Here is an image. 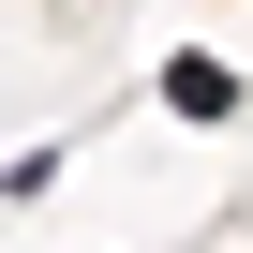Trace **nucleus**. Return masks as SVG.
<instances>
[{
  "label": "nucleus",
  "instance_id": "1",
  "mask_svg": "<svg viewBox=\"0 0 253 253\" xmlns=\"http://www.w3.org/2000/svg\"><path fill=\"white\" fill-rule=\"evenodd\" d=\"M164 104H179V119H238V75H223V60H164Z\"/></svg>",
  "mask_w": 253,
  "mask_h": 253
}]
</instances>
